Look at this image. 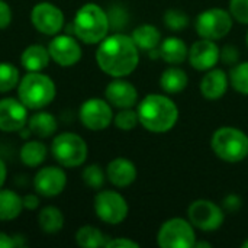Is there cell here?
Instances as JSON below:
<instances>
[{"mask_svg": "<svg viewBox=\"0 0 248 248\" xmlns=\"http://www.w3.org/2000/svg\"><path fill=\"white\" fill-rule=\"evenodd\" d=\"M212 247V244L211 243H205V241H196L195 243V246H193V248H211Z\"/></svg>", "mask_w": 248, "mask_h": 248, "instance_id": "cell-42", "label": "cell"}, {"mask_svg": "<svg viewBox=\"0 0 248 248\" xmlns=\"http://www.w3.org/2000/svg\"><path fill=\"white\" fill-rule=\"evenodd\" d=\"M106 248H140V244L129 238H115L108 241Z\"/></svg>", "mask_w": 248, "mask_h": 248, "instance_id": "cell-38", "label": "cell"}, {"mask_svg": "<svg viewBox=\"0 0 248 248\" xmlns=\"http://www.w3.org/2000/svg\"><path fill=\"white\" fill-rule=\"evenodd\" d=\"M157 243L161 248H193L196 243L195 227L187 219L171 218L160 227Z\"/></svg>", "mask_w": 248, "mask_h": 248, "instance_id": "cell-7", "label": "cell"}, {"mask_svg": "<svg viewBox=\"0 0 248 248\" xmlns=\"http://www.w3.org/2000/svg\"><path fill=\"white\" fill-rule=\"evenodd\" d=\"M158 49H160V58L170 65H180L187 60L189 55L187 45L185 44L183 39L177 36H170L161 41Z\"/></svg>", "mask_w": 248, "mask_h": 248, "instance_id": "cell-20", "label": "cell"}, {"mask_svg": "<svg viewBox=\"0 0 248 248\" xmlns=\"http://www.w3.org/2000/svg\"><path fill=\"white\" fill-rule=\"evenodd\" d=\"M230 13L237 22L248 25V0H231Z\"/></svg>", "mask_w": 248, "mask_h": 248, "instance_id": "cell-34", "label": "cell"}, {"mask_svg": "<svg viewBox=\"0 0 248 248\" xmlns=\"http://www.w3.org/2000/svg\"><path fill=\"white\" fill-rule=\"evenodd\" d=\"M108 241H109V240L106 238V235H105L100 230H97V228H94V227H92V225H84V227H81V228L76 232V243H77V246H80V247H106Z\"/></svg>", "mask_w": 248, "mask_h": 248, "instance_id": "cell-27", "label": "cell"}, {"mask_svg": "<svg viewBox=\"0 0 248 248\" xmlns=\"http://www.w3.org/2000/svg\"><path fill=\"white\" fill-rule=\"evenodd\" d=\"M219 52H221V49L215 44V41L201 38L199 41H196L190 46L187 60H189L190 65L195 70H198V71H208V70L214 68L218 64Z\"/></svg>", "mask_w": 248, "mask_h": 248, "instance_id": "cell-15", "label": "cell"}, {"mask_svg": "<svg viewBox=\"0 0 248 248\" xmlns=\"http://www.w3.org/2000/svg\"><path fill=\"white\" fill-rule=\"evenodd\" d=\"M105 179L106 176L99 164H90L83 170V180L92 189H102V186L105 185Z\"/></svg>", "mask_w": 248, "mask_h": 248, "instance_id": "cell-33", "label": "cell"}, {"mask_svg": "<svg viewBox=\"0 0 248 248\" xmlns=\"http://www.w3.org/2000/svg\"><path fill=\"white\" fill-rule=\"evenodd\" d=\"M230 86V76L221 68H211L201 80V93L208 100L221 99Z\"/></svg>", "mask_w": 248, "mask_h": 248, "instance_id": "cell-18", "label": "cell"}, {"mask_svg": "<svg viewBox=\"0 0 248 248\" xmlns=\"http://www.w3.org/2000/svg\"><path fill=\"white\" fill-rule=\"evenodd\" d=\"M16 247L15 240L12 237H9L4 232H0V248H12Z\"/></svg>", "mask_w": 248, "mask_h": 248, "instance_id": "cell-40", "label": "cell"}, {"mask_svg": "<svg viewBox=\"0 0 248 248\" xmlns=\"http://www.w3.org/2000/svg\"><path fill=\"white\" fill-rule=\"evenodd\" d=\"M80 121L90 131L106 129L113 122L112 105L108 100L92 97L81 105Z\"/></svg>", "mask_w": 248, "mask_h": 248, "instance_id": "cell-11", "label": "cell"}, {"mask_svg": "<svg viewBox=\"0 0 248 248\" xmlns=\"http://www.w3.org/2000/svg\"><path fill=\"white\" fill-rule=\"evenodd\" d=\"M187 83H189V77L186 71L179 68L177 65H171L166 68L160 77V86L169 94H176L183 92L187 87Z\"/></svg>", "mask_w": 248, "mask_h": 248, "instance_id": "cell-22", "label": "cell"}, {"mask_svg": "<svg viewBox=\"0 0 248 248\" xmlns=\"http://www.w3.org/2000/svg\"><path fill=\"white\" fill-rule=\"evenodd\" d=\"M241 206H243V199H241L238 195H235V193L227 195V196L224 198V201H222V208H224V211H227V212H230V214L238 212V211L241 209Z\"/></svg>", "mask_w": 248, "mask_h": 248, "instance_id": "cell-36", "label": "cell"}, {"mask_svg": "<svg viewBox=\"0 0 248 248\" xmlns=\"http://www.w3.org/2000/svg\"><path fill=\"white\" fill-rule=\"evenodd\" d=\"M99 68L110 77L121 78L132 74L140 62V49L132 36L115 33L99 42L96 51Z\"/></svg>", "mask_w": 248, "mask_h": 248, "instance_id": "cell-1", "label": "cell"}, {"mask_svg": "<svg viewBox=\"0 0 248 248\" xmlns=\"http://www.w3.org/2000/svg\"><path fill=\"white\" fill-rule=\"evenodd\" d=\"M22 198L13 190H0V221H12L22 212Z\"/></svg>", "mask_w": 248, "mask_h": 248, "instance_id": "cell-25", "label": "cell"}, {"mask_svg": "<svg viewBox=\"0 0 248 248\" xmlns=\"http://www.w3.org/2000/svg\"><path fill=\"white\" fill-rule=\"evenodd\" d=\"M54 158L64 167L73 169L81 166L87 158L86 141L73 132H62L57 135L51 147Z\"/></svg>", "mask_w": 248, "mask_h": 248, "instance_id": "cell-6", "label": "cell"}, {"mask_svg": "<svg viewBox=\"0 0 248 248\" xmlns=\"http://www.w3.org/2000/svg\"><path fill=\"white\" fill-rule=\"evenodd\" d=\"M164 25L173 31V32H179L187 28L189 25V16L187 13H185L183 10L179 9H169L164 13Z\"/></svg>", "mask_w": 248, "mask_h": 248, "instance_id": "cell-31", "label": "cell"}, {"mask_svg": "<svg viewBox=\"0 0 248 248\" xmlns=\"http://www.w3.org/2000/svg\"><path fill=\"white\" fill-rule=\"evenodd\" d=\"M28 124V108L17 99L7 97L0 100V131H22Z\"/></svg>", "mask_w": 248, "mask_h": 248, "instance_id": "cell-14", "label": "cell"}, {"mask_svg": "<svg viewBox=\"0 0 248 248\" xmlns=\"http://www.w3.org/2000/svg\"><path fill=\"white\" fill-rule=\"evenodd\" d=\"M12 22V9L4 1L0 0V29H6Z\"/></svg>", "mask_w": 248, "mask_h": 248, "instance_id": "cell-37", "label": "cell"}, {"mask_svg": "<svg viewBox=\"0 0 248 248\" xmlns=\"http://www.w3.org/2000/svg\"><path fill=\"white\" fill-rule=\"evenodd\" d=\"M38 222L42 231L48 234L58 232L64 225V217L61 211L55 206H45L38 217Z\"/></svg>", "mask_w": 248, "mask_h": 248, "instance_id": "cell-28", "label": "cell"}, {"mask_svg": "<svg viewBox=\"0 0 248 248\" xmlns=\"http://www.w3.org/2000/svg\"><path fill=\"white\" fill-rule=\"evenodd\" d=\"M140 124L150 132L164 134L173 129L179 121L177 105L164 94H147L138 105Z\"/></svg>", "mask_w": 248, "mask_h": 248, "instance_id": "cell-2", "label": "cell"}, {"mask_svg": "<svg viewBox=\"0 0 248 248\" xmlns=\"http://www.w3.org/2000/svg\"><path fill=\"white\" fill-rule=\"evenodd\" d=\"M51 60L48 48L42 45H29L20 55V62L28 71H42L48 67Z\"/></svg>", "mask_w": 248, "mask_h": 248, "instance_id": "cell-21", "label": "cell"}, {"mask_svg": "<svg viewBox=\"0 0 248 248\" xmlns=\"http://www.w3.org/2000/svg\"><path fill=\"white\" fill-rule=\"evenodd\" d=\"M6 164H4V161L0 158V187L3 186V183H4V180H6Z\"/></svg>", "mask_w": 248, "mask_h": 248, "instance_id": "cell-41", "label": "cell"}, {"mask_svg": "<svg viewBox=\"0 0 248 248\" xmlns=\"http://www.w3.org/2000/svg\"><path fill=\"white\" fill-rule=\"evenodd\" d=\"M247 46H248V32H247Z\"/></svg>", "mask_w": 248, "mask_h": 248, "instance_id": "cell-44", "label": "cell"}, {"mask_svg": "<svg viewBox=\"0 0 248 248\" xmlns=\"http://www.w3.org/2000/svg\"><path fill=\"white\" fill-rule=\"evenodd\" d=\"M48 51L51 60H54L61 67H71L76 65L81 58V46L70 35H58L55 36L49 45Z\"/></svg>", "mask_w": 248, "mask_h": 248, "instance_id": "cell-13", "label": "cell"}, {"mask_svg": "<svg viewBox=\"0 0 248 248\" xmlns=\"http://www.w3.org/2000/svg\"><path fill=\"white\" fill-rule=\"evenodd\" d=\"M232 23L234 19L228 10L214 7L198 15L195 28L201 38L217 41L230 33V31L232 29Z\"/></svg>", "mask_w": 248, "mask_h": 248, "instance_id": "cell-8", "label": "cell"}, {"mask_svg": "<svg viewBox=\"0 0 248 248\" xmlns=\"http://www.w3.org/2000/svg\"><path fill=\"white\" fill-rule=\"evenodd\" d=\"M46 158V147L41 141H28L20 148V160L25 166L33 169L41 166Z\"/></svg>", "mask_w": 248, "mask_h": 248, "instance_id": "cell-26", "label": "cell"}, {"mask_svg": "<svg viewBox=\"0 0 248 248\" xmlns=\"http://www.w3.org/2000/svg\"><path fill=\"white\" fill-rule=\"evenodd\" d=\"M105 96L106 100L118 109L134 108L138 102V90L132 83L122 80V77L108 84Z\"/></svg>", "mask_w": 248, "mask_h": 248, "instance_id": "cell-17", "label": "cell"}, {"mask_svg": "<svg viewBox=\"0 0 248 248\" xmlns=\"http://www.w3.org/2000/svg\"><path fill=\"white\" fill-rule=\"evenodd\" d=\"M219 61H222L227 65H235L240 61V49L234 45H225L219 52Z\"/></svg>", "mask_w": 248, "mask_h": 248, "instance_id": "cell-35", "label": "cell"}, {"mask_svg": "<svg viewBox=\"0 0 248 248\" xmlns=\"http://www.w3.org/2000/svg\"><path fill=\"white\" fill-rule=\"evenodd\" d=\"M19 81V70L10 62H0V93L10 92Z\"/></svg>", "mask_w": 248, "mask_h": 248, "instance_id": "cell-30", "label": "cell"}, {"mask_svg": "<svg viewBox=\"0 0 248 248\" xmlns=\"http://www.w3.org/2000/svg\"><path fill=\"white\" fill-rule=\"evenodd\" d=\"M109 15L96 3H86L81 6L74 17L73 31L76 36L89 45L102 42L109 32Z\"/></svg>", "mask_w": 248, "mask_h": 248, "instance_id": "cell-3", "label": "cell"}, {"mask_svg": "<svg viewBox=\"0 0 248 248\" xmlns=\"http://www.w3.org/2000/svg\"><path fill=\"white\" fill-rule=\"evenodd\" d=\"M31 22L44 35H57L64 26V15L52 3H38L31 12Z\"/></svg>", "mask_w": 248, "mask_h": 248, "instance_id": "cell-12", "label": "cell"}, {"mask_svg": "<svg viewBox=\"0 0 248 248\" xmlns=\"http://www.w3.org/2000/svg\"><path fill=\"white\" fill-rule=\"evenodd\" d=\"M137 167L135 164L124 157L113 158L106 169V177L116 187H126L137 180Z\"/></svg>", "mask_w": 248, "mask_h": 248, "instance_id": "cell-19", "label": "cell"}, {"mask_svg": "<svg viewBox=\"0 0 248 248\" xmlns=\"http://www.w3.org/2000/svg\"><path fill=\"white\" fill-rule=\"evenodd\" d=\"M28 129L39 138H48L57 131V119L48 112H36L28 118Z\"/></svg>", "mask_w": 248, "mask_h": 248, "instance_id": "cell-24", "label": "cell"}, {"mask_svg": "<svg viewBox=\"0 0 248 248\" xmlns=\"http://www.w3.org/2000/svg\"><path fill=\"white\" fill-rule=\"evenodd\" d=\"M187 218L195 228L211 232L221 228L225 219V211L212 201L198 199L187 208Z\"/></svg>", "mask_w": 248, "mask_h": 248, "instance_id": "cell-9", "label": "cell"}, {"mask_svg": "<svg viewBox=\"0 0 248 248\" xmlns=\"http://www.w3.org/2000/svg\"><path fill=\"white\" fill-rule=\"evenodd\" d=\"M128 211L125 198L115 190H100L94 198V212L106 224H121L128 217Z\"/></svg>", "mask_w": 248, "mask_h": 248, "instance_id": "cell-10", "label": "cell"}, {"mask_svg": "<svg viewBox=\"0 0 248 248\" xmlns=\"http://www.w3.org/2000/svg\"><path fill=\"white\" fill-rule=\"evenodd\" d=\"M230 84L241 94L248 96V61L238 62L230 73Z\"/></svg>", "mask_w": 248, "mask_h": 248, "instance_id": "cell-29", "label": "cell"}, {"mask_svg": "<svg viewBox=\"0 0 248 248\" xmlns=\"http://www.w3.org/2000/svg\"><path fill=\"white\" fill-rule=\"evenodd\" d=\"M22 202H23V208L31 209V211L35 209V208H38V205H39V199L35 195H26V196H23L22 198Z\"/></svg>", "mask_w": 248, "mask_h": 248, "instance_id": "cell-39", "label": "cell"}, {"mask_svg": "<svg viewBox=\"0 0 248 248\" xmlns=\"http://www.w3.org/2000/svg\"><path fill=\"white\" fill-rule=\"evenodd\" d=\"M67 185V176L62 169L49 166L41 169L35 179H33V186L36 193L45 198H54L58 196Z\"/></svg>", "mask_w": 248, "mask_h": 248, "instance_id": "cell-16", "label": "cell"}, {"mask_svg": "<svg viewBox=\"0 0 248 248\" xmlns=\"http://www.w3.org/2000/svg\"><path fill=\"white\" fill-rule=\"evenodd\" d=\"M211 148L218 158L227 163H240L248 157V135L238 128L222 126L214 132Z\"/></svg>", "mask_w": 248, "mask_h": 248, "instance_id": "cell-5", "label": "cell"}, {"mask_svg": "<svg viewBox=\"0 0 248 248\" xmlns=\"http://www.w3.org/2000/svg\"><path fill=\"white\" fill-rule=\"evenodd\" d=\"M55 84L51 77L41 71H28L17 84L19 100L28 109H42L55 97Z\"/></svg>", "mask_w": 248, "mask_h": 248, "instance_id": "cell-4", "label": "cell"}, {"mask_svg": "<svg viewBox=\"0 0 248 248\" xmlns=\"http://www.w3.org/2000/svg\"><path fill=\"white\" fill-rule=\"evenodd\" d=\"M243 248H248V240H246V241L243 243Z\"/></svg>", "mask_w": 248, "mask_h": 248, "instance_id": "cell-43", "label": "cell"}, {"mask_svg": "<svg viewBox=\"0 0 248 248\" xmlns=\"http://www.w3.org/2000/svg\"><path fill=\"white\" fill-rule=\"evenodd\" d=\"M113 122H115L116 128H119V129H122V131H131V129H134V128L140 124L138 112L134 110L132 108L121 109V110L113 116Z\"/></svg>", "mask_w": 248, "mask_h": 248, "instance_id": "cell-32", "label": "cell"}, {"mask_svg": "<svg viewBox=\"0 0 248 248\" xmlns=\"http://www.w3.org/2000/svg\"><path fill=\"white\" fill-rule=\"evenodd\" d=\"M131 36L135 45L138 46V49L147 51V52L154 48H158L161 44V32L154 25H150V23H144L135 28Z\"/></svg>", "mask_w": 248, "mask_h": 248, "instance_id": "cell-23", "label": "cell"}]
</instances>
